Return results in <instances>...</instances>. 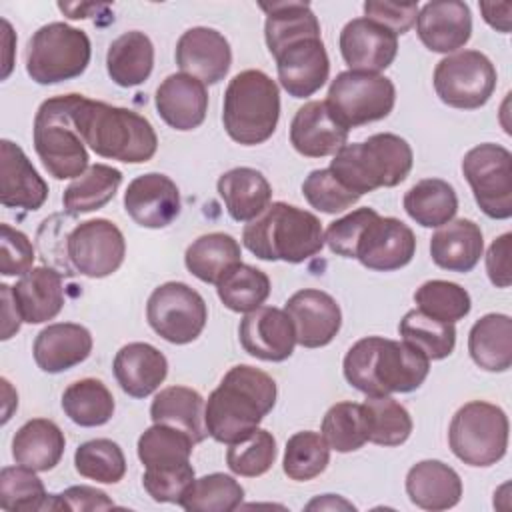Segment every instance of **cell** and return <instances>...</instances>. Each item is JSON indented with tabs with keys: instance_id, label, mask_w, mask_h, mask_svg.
I'll use <instances>...</instances> for the list:
<instances>
[{
	"instance_id": "obj_1",
	"label": "cell",
	"mask_w": 512,
	"mask_h": 512,
	"mask_svg": "<svg viewBox=\"0 0 512 512\" xmlns=\"http://www.w3.org/2000/svg\"><path fill=\"white\" fill-rule=\"evenodd\" d=\"M276 396L278 388L270 374L250 364L232 366L208 396L204 408L208 436L220 444L248 436L274 408Z\"/></svg>"
},
{
	"instance_id": "obj_2",
	"label": "cell",
	"mask_w": 512,
	"mask_h": 512,
	"mask_svg": "<svg viewBox=\"0 0 512 512\" xmlns=\"http://www.w3.org/2000/svg\"><path fill=\"white\" fill-rule=\"evenodd\" d=\"M346 382L366 396L414 392L430 372V360L412 344L366 336L350 346L344 356Z\"/></svg>"
},
{
	"instance_id": "obj_3",
	"label": "cell",
	"mask_w": 512,
	"mask_h": 512,
	"mask_svg": "<svg viewBox=\"0 0 512 512\" xmlns=\"http://www.w3.org/2000/svg\"><path fill=\"white\" fill-rule=\"evenodd\" d=\"M72 124L84 144L102 158L142 164L148 162L158 148V136L148 118L130 108L90 100L82 94H76Z\"/></svg>"
},
{
	"instance_id": "obj_4",
	"label": "cell",
	"mask_w": 512,
	"mask_h": 512,
	"mask_svg": "<svg viewBox=\"0 0 512 512\" xmlns=\"http://www.w3.org/2000/svg\"><path fill=\"white\" fill-rule=\"evenodd\" d=\"M242 244L260 260L300 264L324 248V230L312 212L286 202H272L244 226Z\"/></svg>"
},
{
	"instance_id": "obj_5",
	"label": "cell",
	"mask_w": 512,
	"mask_h": 512,
	"mask_svg": "<svg viewBox=\"0 0 512 512\" xmlns=\"http://www.w3.org/2000/svg\"><path fill=\"white\" fill-rule=\"evenodd\" d=\"M414 154L410 144L392 132L368 136L364 142L344 144L330 162V172L358 196L376 188H392L406 180Z\"/></svg>"
},
{
	"instance_id": "obj_6",
	"label": "cell",
	"mask_w": 512,
	"mask_h": 512,
	"mask_svg": "<svg viewBox=\"0 0 512 512\" xmlns=\"http://www.w3.org/2000/svg\"><path fill=\"white\" fill-rule=\"evenodd\" d=\"M280 120L278 84L262 70H242L226 86L222 122L226 134L242 144L266 142Z\"/></svg>"
},
{
	"instance_id": "obj_7",
	"label": "cell",
	"mask_w": 512,
	"mask_h": 512,
	"mask_svg": "<svg viewBox=\"0 0 512 512\" xmlns=\"http://www.w3.org/2000/svg\"><path fill=\"white\" fill-rule=\"evenodd\" d=\"M76 94H62L44 100L34 116L32 140L44 168L56 180L78 178L88 168L86 144L72 124Z\"/></svg>"
},
{
	"instance_id": "obj_8",
	"label": "cell",
	"mask_w": 512,
	"mask_h": 512,
	"mask_svg": "<svg viewBox=\"0 0 512 512\" xmlns=\"http://www.w3.org/2000/svg\"><path fill=\"white\" fill-rule=\"evenodd\" d=\"M92 46L84 30L66 22H50L38 28L26 46V72L42 86L66 82L84 74Z\"/></svg>"
},
{
	"instance_id": "obj_9",
	"label": "cell",
	"mask_w": 512,
	"mask_h": 512,
	"mask_svg": "<svg viewBox=\"0 0 512 512\" xmlns=\"http://www.w3.org/2000/svg\"><path fill=\"white\" fill-rule=\"evenodd\" d=\"M508 416L490 402L472 400L456 410L448 428L452 454L468 466L486 468L500 462L508 448Z\"/></svg>"
},
{
	"instance_id": "obj_10",
	"label": "cell",
	"mask_w": 512,
	"mask_h": 512,
	"mask_svg": "<svg viewBox=\"0 0 512 512\" xmlns=\"http://www.w3.org/2000/svg\"><path fill=\"white\" fill-rule=\"evenodd\" d=\"M394 102L396 88L390 78L356 70L336 74L326 98L334 118L348 130L386 118L392 112Z\"/></svg>"
},
{
	"instance_id": "obj_11",
	"label": "cell",
	"mask_w": 512,
	"mask_h": 512,
	"mask_svg": "<svg viewBox=\"0 0 512 512\" xmlns=\"http://www.w3.org/2000/svg\"><path fill=\"white\" fill-rule=\"evenodd\" d=\"M496 68L480 50H462L442 58L434 68V90L438 98L460 110L484 106L496 90Z\"/></svg>"
},
{
	"instance_id": "obj_12",
	"label": "cell",
	"mask_w": 512,
	"mask_h": 512,
	"mask_svg": "<svg viewBox=\"0 0 512 512\" xmlns=\"http://www.w3.org/2000/svg\"><path fill=\"white\" fill-rule=\"evenodd\" d=\"M462 174L478 208L494 220L512 216V154L508 148L484 142L462 158Z\"/></svg>"
},
{
	"instance_id": "obj_13",
	"label": "cell",
	"mask_w": 512,
	"mask_h": 512,
	"mask_svg": "<svg viewBox=\"0 0 512 512\" xmlns=\"http://www.w3.org/2000/svg\"><path fill=\"white\" fill-rule=\"evenodd\" d=\"M150 328L170 344L194 342L208 320L204 298L184 282H164L146 302Z\"/></svg>"
},
{
	"instance_id": "obj_14",
	"label": "cell",
	"mask_w": 512,
	"mask_h": 512,
	"mask_svg": "<svg viewBox=\"0 0 512 512\" xmlns=\"http://www.w3.org/2000/svg\"><path fill=\"white\" fill-rule=\"evenodd\" d=\"M66 254L78 274L106 278L122 266L126 240L112 220L92 218L72 228L66 238Z\"/></svg>"
},
{
	"instance_id": "obj_15",
	"label": "cell",
	"mask_w": 512,
	"mask_h": 512,
	"mask_svg": "<svg viewBox=\"0 0 512 512\" xmlns=\"http://www.w3.org/2000/svg\"><path fill=\"white\" fill-rule=\"evenodd\" d=\"M416 236L410 226L392 216H380L378 212L362 228L354 258L368 270L392 272L400 270L414 258Z\"/></svg>"
},
{
	"instance_id": "obj_16",
	"label": "cell",
	"mask_w": 512,
	"mask_h": 512,
	"mask_svg": "<svg viewBox=\"0 0 512 512\" xmlns=\"http://www.w3.org/2000/svg\"><path fill=\"white\" fill-rule=\"evenodd\" d=\"M274 60L280 86L292 98H308L316 94L330 74V60L322 36L296 40L282 48Z\"/></svg>"
},
{
	"instance_id": "obj_17",
	"label": "cell",
	"mask_w": 512,
	"mask_h": 512,
	"mask_svg": "<svg viewBox=\"0 0 512 512\" xmlns=\"http://www.w3.org/2000/svg\"><path fill=\"white\" fill-rule=\"evenodd\" d=\"M124 210L142 228H166L180 214V190L160 172L136 176L124 192Z\"/></svg>"
},
{
	"instance_id": "obj_18",
	"label": "cell",
	"mask_w": 512,
	"mask_h": 512,
	"mask_svg": "<svg viewBox=\"0 0 512 512\" xmlns=\"http://www.w3.org/2000/svg\"><path fill=\"white\" fill-rule=\"evenodd\" d=\"M242 348L264 362H284L296 346V330L290 316L274 306H260L240 320Z\"/></svg>"
},
{
	"instance_id": "obj_19",
	"label": "cell",
	"mask_w": 512,
	"mask_h": 512,
	"mask_svg": "<svg viewBox=\"0 0 512 512\" xmlns=\"http://www.w3.org/2000/svg\"><path fill=\"white\" fill-rule=\"evenodd\" d=\"M284 312L296 330V344L304 348H322L334 340L342 326V310L338 302L324 290L304 288L294 292Z\"/></svg>"
},
{
	"instance_id": "obj_20",
	"label": "cell",
	"mask_w": 512,
	"mask_h": 512,
	"mask_svg": "<svg viewBox=\"0 0 512 512\" xmlns=\"http://www.w3.org/2000/svg\"><path fill=\"white\" fill-rule=\"evenodd\" d=\"M338 44L346 66L356 72L380 74L394 62L398 52V36L364 16L346 22Z\"/></svg>"
},
{
	"instance_id": "obj_21",
	"label": "cell",
	"mask_w": 512,
	"mask_h": 512,
	"mask_svg": "<svg viewBox=\"0 0 512 512\" xmlns=\"http://www.w3.org/2000/svg\"><path fill=\"white\" fill-rule=\"evenodd\" d=\"M176 64L202 84H218L230 70L232 50L218 30L194 26L176 42Z\"/></svg>"
},
{
	"instance_id": "obj_22",
	"label": "cell",
	"mask_w": 512,
	"mask_h": 512,
	"mask_svg": "<svg viewBox=\"0 0 512 512\" xmlns=\"http://www.w3.org/2000/svg\"><path fill=\"white\" fill-rule=\"evenodd\" d=\"M416 32L420 42L438 54L454 52L472 36L470 6L460 0L426 2L416 16Z\"/></svg>"
},
{
	"instance_id": "obj_23",
	"label": "cell",
	"mask_w": 512,
	"mask_h": 512,
	"mask_svg": "<svg viewBox=\"0 0 512 512\" xmlns=\"http://www.w3.org/2000/svg\"><path fill=\"white\" fill-rule=\"evenodd\" d=\"M348 132L334 118L326 100H310L292 118L290 144L306 158H324L336 154L346 144Z\"/></svg>"
},
{
	"instance_id": "obj_24",
	"label": "cell",
	"mask_w": 512,
	"mask_h": 512,
	"mask_svg": "<svg viewBox=\"0 0 512 512\" xmlns=\"http://www.w3.org/2000/svg\"><path fill=\"white\" fill-rule=\"evenodd\" d=\"M160 118L174 130L198 128L208 112L206 84L184 72L170 74L160 82L154 96Z\"/></svg>"
},
{
	"instance_id": "obj_25",
	"label": "cell",
	"mask_w": 512,
	"mask_h": 512,
	"mask_svg": "<svg viewBox=\"0 0 512 512\" xmlns=\"http://www.w3.org/2000/svg\"><path fill=\"white\" fill-rule=\"evenodd\" d=\"M0 202L6 208L38 210L48 198V184L24 150L12 140L0 142Z\"/></svg>"
},
{
	"instance_id": "obj_26",
	"label": "cell",
	"mask_w": 512,
	"mask_h": 512,
	"mask_svg": "<svg viewBox=\"0 0 512 512\" xmlns=\"http://www.w3.org/2000/svg\"><path fill=\"white\" fill-rule=\"evenodd\" d=\"M92 352V334L76 322H54L38 332L32 354L42 372L60 374L84 362Z\"/></svg>"
},
{
	"instance_id": "obj_27",
	"label": "cell",
	"mask_w": 512,
	"mask_h": 512,
	"mask_svg": "<svg viewBox=\"0 0 512 512\" xmlns=\"http://www.w3.org/2000/svg\"><path fill=\"white\" fill-rule=\"evenodd\" d=\"M112 370L124 394L146 398L166 380L168 360L148 342H130L116 352Z\"/></svg>"
},
{
	"instance_id": "obj_28",
	"label": "cell",
	"mask_w": 512,
	"mask_h": 512,
	"mask_svg": "<svg viewBox=\"0 0 512 512\" xmlns=\"http://www.w3.org/2000/svg\"><path fill=\"white\" fill-rule=\"evenodd\" d=\"M406 494L422 510H448L462 498V480L442 460H420L406 474Z\"/></svg>"
},
{
	"instance_id": "obj_29",
	"label": "cell",
	"mask_w": 512,
	"mask_h": 512,
	"mask_svg": "<svg viewBox=\"0 0 512 512\" xmlns=\"http://www.w3.org/2000/svg\"><path fill=\"white\" fill-rule=\"evenodd\" d=\"M484 252L482 230L474 220L458 218L440 226L430 238L432 262L448 272H470Z\"/></svg>"
},
{
	"instance_id": "obj_30",
	"label": "cell",
	"mask_w": 512,
	"mask_h": 512,
	"mask_svg": "<svg viewBox=\"0 0 512 512\" xmlns=\"http://www.w3.org/2000/svg\"><path fill=\"white\" fill-rule=\"evenodd\" d=\"M12 294L22 320L28 324L48 322L64 308L62 274L50 266L28 270L12 286Z\"/></svg>"
},
{
	"instance_id": "obj_31",
	"label": "cell",
	"mask_w": 512,
	"mask_h": 512,
	"mask_svg": "<svg viewBox=\"0 0 512 512\" xmlns=\"http://www.w3.org/2000/svg\"><path fill=\"white\" fill-rule=\"evenodd\" d=\"M216 188L230 218L236 222H252L272 202V186L256 168H232L218 178Z\"/></svg>"
},
{
	"instance_id": "obj_32",
	"label": "cell",
	"mask_w": 512,
	"mask_h": 512,
	"mask_svg": "<svg viewBox=\"0 0 512 512\" xmlns=\"http://www.w3.org/2000/svg\"><path fill=\"white\" fill-rule=\"evenodd\" d=\"M66 438L60 426L48 418L24 422L12 438V458L34 472H48L62 460Z\"/></svg>"
},
{
	"instance_id": "obj_33",
	"label": "cell",
	"mask_w": 512,
	"mask_h": 512,
	"mask_svg": "<svg viewBox=\"0 0 512 512\" xmlns=\"http://www.w3.org/2000/svg\"><path fill=\"white\" fill-rule=\"evenodd\" d=\"M468 352L482 370L506 372L512 366V318L492 312L476 320L468 334Z\"/></svg>"
},
{
	"instance_id": "obj_34",
	"label": "cell",
	"mask_w": 512,
	"mask_h": 512,
	"mask_svg": "<svg viewBox=\"0 0 512 512\" xmlns=\"http://www.w3.org/2000/svg\"><path fill=\"white\" fill-rule=\"evenodd\" d=\"M204 408V398L194 388L168 386L154 396L150 418L154 424H168L184 430L198 444L208 436Z\"/></svg>"
},
{
	"instance_id": "obj_35",
	"label": "cell",
	"mask_w": 512,
	"mask_h": 512,
	"mask_svg": "<svg viewBox=\"0 0 512 512\" xmlns=\"http://www.w3.org/2000/svg\"><path fill=\"white\" fill-rule=\"evenodd\" d=\"M154 68V44L140 32L130 30L120 34L108 46L106 70L114 84L122 88H132L148 80Z\"/></svg>"
},
{
	"instance_id": "obj_36",
	"label": "cell",
	"mask_w": 512,
	"mask_h": 512,
	"mask_svg": "<svg viewBox=\"0 0 512 512\" xmlns=\"http://www.w3.org/2000/svg\"><path fill=\"white\" fill-rule=\"evenodd\" d=\"M260 8L266 12L264 38L272 56L296 40L320 36V22L308 2H262Z\"/></svg>"
},
{
	"instance_id": "obj_37",
	"label": "cell",
	"mask_w": 512,
	"mask_h": 512,
	"mask_svg": "<svg viewBox=\"0 0 512 512\" xmlns=\"http://www.w3.org/2000/svg\"><path fill=\"white\" fill-rule=\"evenodd\" d=\"M240 244L234 236L224 232H210L198 236L184 254V264L192 276L206 284H216L224 272L242 262Z\"/></svg>"
},
{
	"instance_id": "obj_38",
	"label": "cell",
	"mask_w": 512,
	"mask_h": 512,
	"mask_svg": "<svg viewBox=\"0 0 512 512\" xmlns=\"http://www.w3.org/2000/svg\"><path fill=\"white\" fill-rule=\"evenodd\" d=\"M406 214L424 228H440L458 212V196L442 178H424L404 194Z\"/></svg>"
},
{
	"instance_id": "obj_39",
	"label": "cell",
	"mask_w": 512,
	"mask_h": 512,
	"mask_svg": "<svg viewBox=\"0 0 512 512\" xmlns=\"http://www.w3.org/2000/svg\"><path fill=\"white\" fill-rule=\"evenodd\" d=\"M122 184V172L108 164H92L74 178L62 194L64 210L70 216L88 214L106 206Z\"/></svg>"
},
{
	"instance_id": "obj_40",
	"label": "cell",
	"mask_w": 512,
	"mask_h": 512,
	"mask_svg": "<svg viewBox=\"0 0 512 512\" xmlns=\"http://www.w3.org/2000/svg\"><path fill=\"white\" fill-rule=\"evenodd\" d=\"M0 506L8 512L64 510L60 494H46L34 470L20 464L0 470Z\"/></svg>"
},
{
	"instance_id": "obj_41",
	"label": "cell",
	"mask_w": 512,
	"mask_h": 512,
	"mask_svg": "<svg viewBox=\"0 0 512 512\" xmlns=\"http://www.w3.org/2000/svg\"><path fill=\"white\" fill-rule=\"evenodd\" d=\"M114 396L98 378L72 382L62 394L64 414L78 426L94 428L106 424L114 414Z\"/></svg>"
},
{
	"instance_id": "obj_42",
	"label": "cell",
	"mask_w": 512,
	"mask_h": 512,
	"mask_svg": "<svg viewBox=\"0 0 512 512\" xmlns=\"http://www.w3.org/2000/svg\"><path fill=\"white\" fill-rule=\"evenodd\" d=\"M220 302L232 312H252L270 296V278L260 268L238 262L216 282Z\"/></svg>"
},
{
	"instance_id": "obj_43",
	"label": "cell",
	"mask_w": 512,
	"mask_h": 512,
	"mask_svg": "<svg viewBox=\"0 0 512 512\" xmlns=\"http://www.w3.org/2000/svg\"><path fill=\"white\" fill-rule=\"evenodd\" d=\"M398 332L404 342L418 348L428 360H444L456 346L454 324L432 318L418 308L404 314L398 324Z\"/></svg>"
},
{
	"instance_id": "obj_44",
	"label": "cell",
	"mask_w": 512,
	"mask_h": 512,
	"mask_svg": "<svg viewBox=\"0 0 512 512\" xmlns=\"http://www.w3.org/2000/svg\"><path fill=\"white\" fill-rule=\"evenodd\" d=\"M364 418L368 428V442L378 446H400L412 434L410 412L388 396H366Z\"/></svg>"
},
{
	"instance_id": "obj_45",
	"label": "cell",
	"mask_w": 512,
	"mask_h": 512,
	"mask_svg": "<svg viewBox=\"0 0 512 512\" xmlns=\"http://www.w3.org/2000/svg\"><path fill=\"white\" fill-rule=\"evenodd\" d=\"M330 464V446L322 434L312 430L296 432L288 438L284 448L282 468L290 480L308 482L320 476Z\"/></svg>"
},
{
	"instance_id": "obj_46",
	"label": "cell",
	"mask_w": 512,
	"mask_h": 512,
	"mask_svg": "<svg viewBox=\"0 0 512 512\" xmlns=\"http://www.w3.org/2000/svg\"><path fill=\"white\" fill-rule=\"evenodd\" d=\"M244 488L240 482L222 472L196 478L180 506L188 512H230L242 504Z\"/></svg>"
},
{
	"instance_id": "obj_47",
	"label": "cell",
	"mask_w": 512,
	"mask_h": 512,
	"mask_svg": "<svg viewBox=\"0 0 512 512\" xmlns=\"http://www.w3.org/2000/svg\"><path fill=\"white\" fill-rule=\"evenodd\" d=\"M322 438L336 452H354L368 442V428L362 404L336 402L328 408L320 426Z\"/></svg>"
},
{
	"instance_id": "obj_48",
	"label": "cell",
	"mask_w": 512,
	"mask_h": 512,
	"mask_svg": "<svg viewBox=\"0 0 512 512\" xmlns=\"http://www.w3.org/2000/svg\"><path fill=\"white\" fill-rule=\"evenodd\" d=\"M194 440L180 428L154 424L138 438V458L146 466H164L190 462Z\"/></svg>"
},
{
	"instance_id": "obj_49",
	"label": "cell",
	"mask_w": 512,
	"mask_h": 512,
	"mask_svg": "<svg viewBox=\"0 0 512 512\" xmlns=\"http://www.w3.org/2000/svg\"><path fill=\"white\" fill-rule=\"evenodd\" d=\"M74 468L80 476L116 484L126 474V458L122 448L110 438H94L82 442L74 452Z\"/></svg>"
},
{
	"instance_id": "obj_50",
	"label": "cell",
	"mask_w": 512,
	"mask_h": 512,
	"mask_svg": "<svg viewBox=\"0 0 512 512\" xmlns=\"http://www.w3.org/2000/svg\"><path fill=\"white\" fill-rule=\"evenodd\" d=\"M228 446H230L226 450L228 468L236 476H246V478H256L266 474L276 462V454H278L274 436L264 428H256L248 436Z\"/></svg>"
},
{
	"instance_id": "obj_51",
	"label": "cell",
	"mask_w": 512,
	"mask_h": 512,
	"mask_svg": "<svg viewBox=\"0 0 512 512\" xmlns=\"http://www.w3.org/2000/svg\"><path fill=\"white\" fill-rule=\"evenodd\" d=\"M414 302L424 314L442 322H458L468 316L472 300L466 288L448 280H428L414 292Z\"/></svg>"
},
{
	"instance_id": "obj_52",
	"label": "cell",
	"mask_w": 512,
	"mask_h": 512,
	"mask_svg": "<svg viewBox=\"0 0 512 512\" xmlns=\"http://www.w3.org/2000/svg\"><path fill=\"white\" fill-rule=\"evenodd\" d=\"M302 194L308 204L324 214H338L354 206L360 196L348 190L332 172L330 168L312 170L306 180L302 182Z\"/></svg>"
},
{
	"instance_id": "obj_53",
	"label": "cell",
	"mask_w": 512,
	"mask_h": 512,
	"mask_svg": "<svg viewBox=\"0 0 512 512\" xmlns=\"http://www.w3.org/2000/svg\"><path fill=\"white\" fill-rule=\"evenodd\" d=\"M194 468L190 462L146 466L142 474V486L154 502L178 504L194 484Z\"/></svg>"
},
{
	"instance_id": "obj_54",
	"label": "cell",
	"mask_w": 512,
	"mask_h": 512,
	"mask_svg": "<svg viewBox=\"0 0 512 512\" xmlns=\"http://www.w3.org/2000/svg\"><path fill=\"white\" fill-rule=\"evenodd\" d=\"M34 246L30 238L12 228L10 224L0 226V274L2 276H24L32 270Z\"/></svg>"
},
{
	"instance_id": "obj_55",
	"label": "cell",
	"mask_w": 512,
	"mask_h": 512,
	"mask_svg": "<svg viewBox=\"0 0 512 512\" xmlns=\"http://www.w3.org/2000/svg\"><path fill=\"white\" fill-rule=\"evenodd\" d=\"M376 214L374 208H358L334 222L324 232V242L328 248L344 258H354V246L362 232V228L368 224V220Z\"/></svg>"
},
{
	"instance_id": "obj_56",
	"label": "cell",
	"mask_w": 512,
	"mask_h": 512,
	"mask_svg": "<svg viewBox=\"0 0 512 512\" xmlns=\"http://www.w3.org/2000/svg\"><path fill=\"white\" fill-rule=\"evenodd\" d=\"M418 2H382V0H366L364 2V18L374 20L396 36L406 34L418 16Z\"/></svg>"
},
{
	"instance_id": "obj_57",
	"label": "cell",
	"mask_w": 512,
	"mask_h": 512,
	"mask_svg": "<svg viewBox=\"0 0 512 512\" xmlns=\"http://www.w3.org/2000/svg\"><path fill=\"white\" fill-rule=\"evenodd\" d=\"M510 252H512V234L510 232H504L502 236H498L486 252V272H488L490 282L496 288H508L512 282Z\"/></svg>"
},
{
	"instance_id": "obj_58",
	"label": "cell",
	"mask_w": 512,
	"mask_h": 512,
	"mask_svg": "<svg viewBox=\"0 0 512 512\" xmlns=\"http://www.w3.org/2000/svg\"><path fill=\"white\" fill-rule=\"evenodd\" d=\"M64 510H106L114 508V502L106 492L92 486H70L60 494Z\"/></svg>"
},
{
	"instance_id": "obj_59",
	"label": "cell",
	"mask_w": 512,
	"mask_h": 512,
	"mask_svg": "<svg viewBox=\"0 0 512 512\" xmlns=\"http://www.w3.org/2000/svg\"><path fill=\"white\" fill-rule=\"evenodd\" d=\"M0 296H2V340H8L12 338L18 330H20V324L24 322L20 312H18V306L14 302V294H12V286L8 284H0Z\"/></svg>"
},
{
	"instance_id": "obj_60",
	"label": "cell",
	"mask_w": 512,
	"mask_h": 512,
	"mask_svg": "<svg viewBox=\"0 0 512 512\" xmlns=\"http://www.w3.org/2000/svg\"><path fill=\"white\" fill-rule=\"evenodd\" d=\"M510 10V2H480V12L484 14L482 18L486 20V24L502 34L510 32Z\"/></svg>"
},
{
	"instance_id": "obj_61",
	"label": "cell",
	"mask_w": 512,
	"mask_h": 512,
	"mask_svg": "<svg viewBox=\"0 0 512 512\" xmlns=\"http://www.w3.org/2000/svg\"><path fill=\"white\" fill-rule=\"evenodd\" d=\"M306 508L308 510H312V508H352L354 510V506L350 502L338 498V494H324L322 498H314L312 502L306 504Z\"/></svg>"
}]
</instances>
